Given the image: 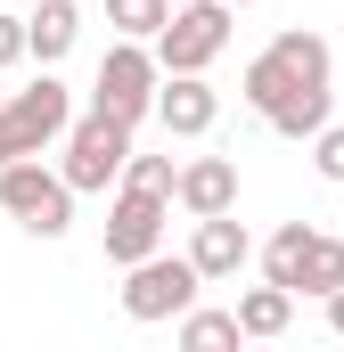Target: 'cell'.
<instances>
[{
	"mask_svg": "<svg viewBox=\"0 0 344 352\" xmlns=\"http://www.w3.org/2000/svg\"><path fill=\"white\" fill-rule=\"evenodd\" d=\"M238 98L255 107L279 140H312V131L336 115V58H328V41L303 33V25L279 33L255 66H246V90H238Z\"/></svg>",
	"mask_w": 344,
	"mask_h": 352,
	"instance_id": "obj_1",
	"label": "cell"
},
{
	"mask_svg": "<svg viewBox=\"0 0 344 352\" xmlns=\"http://www.w3.org/2000/svg\"><path fill=\"white\" fill-rule=\"evenodd\" d=\"M0 213L17 230H33V238H66L74 230V188H66V173H50L41 156H8L0 164Z\"/></svg>",
	"mask_w": 344,
	"mask_h": 352,
	"instance_id": "obj_2",
	"label": "cell"
},
{
	"mask_svg": "<svg viewBox=\"0 0 344 352\" xmlns=\"http://www.w3.org/2000/svg\"><path fill=\"white\" fill-rule=\"evenodd\" d=\"M58 140H66V164H58V173H66L74 197H98V188L123 180V156H131V123H123V115L90 107V115H74Z\"/></svg>",
	"mask_w": 344,
	"mask_h": 352,
	"instance_id": "obj_3",
	"label": "cell"
},
{
	"mask_svg": "<svg viewBox=\"0 0 344 352\" xmlns=\"http://www.w3.org/2000/svg\"><path fill=\"white\" fill-rule=\"evenodd\" d=\"M197 263L189 254H140V263H123V320H140V328H164V320H180L189 303H197Z\"/></svg>",
	"mask_w": 344,
	"mask_h": 352,
	"instance_id": "obj_4",
	"label": "cell"
},
{
	"mask_svg": "<svg viewBox=\"0 0 344 352\" xmlns=\"http://www.w3.org/2000/svg\"><path fill=\"white\" fill-rule=\"evenodd\" d=\"M66 123H74V90L41 66V82H25L8 107H0V164H8V156H41Z\"/></svg>",
	"mask_w": 344,
	"mask_h": 352,
	"instance_id": "obj_5",
	"label": "cell"
},
{
	"mask_svg": "<svg viewBox=\"0 0 344 352\" xmlns=\"http://www.w3.org/2000/svg\"><path fill=\"white\" fill-rule=\"evenodd\" d=\"M230 16L238 8H222V0H189V8H172L164 25H156V66L164 74H205L222 50H230Z\"/></svg>",
	"mask_w": 344,
	"mask_h": 352,
	"instance_id": "obj_6",
	"label": "cell"
},
{
	"mask_svg": "<svg viewBox=\"0 0 344 352\" xmlns=\"http://www.w3.org/2000/svg\"><path fill=\"white\" fill-rule=\"evenodd\" d=\"M156 82H164V66H156V50L148 41H115L107 58H98V82H90V107H107V115H123L131 131L156 115Z\"/></svg>",
	"mask_w": 344,
	"mask_h": 352,
	"instance_id": "obj_7",
	"label": "cell"
},
{
	"mask_svg": "<svg viewBox=\"0 0 344 352\" xmlns=\"http://www.w3.org/2000/svg\"><path fill=\"white\" fill-rule=\"evenodd\" d=\"M164 221H172V197H148V188H115V205H107V263H140V254H156L164 246Z\"/></svg>",
	"mask_w": 344,
	"mask_h": 352,
	"instance_id": "obj_8",
	"label": "cell"
},
{
	"mask_svg": "<svg viewBox=\"0 0 344 352\" xmlns=\"http://www.w3.org/2000/svg\"><path fill=\"white\" fill-rule=\"evenodd\" d=\"M156 123H164L172 140H205L222 123V90L205 82V74H164L156 82Z\"/></svg>",
	"mask_w": 344,
	"mask_h": 352,
	"instance_id": "obj_9",
	"label": "cell"
},
{
	"mask_svg": "<svg viewBox=\"0 0 344 352\" xmlns=\"http://www.w3.org/2000/svg\"><path fill=\"white\" fill-rule=\"evenodd\" d=\"M189 263H197V278H205V287H213V278H238V270L255 263V238H246L238 205H230V213H205V221H197V238H189Z\"/></svg>",
	"mask_w": 344,
	"mask_h": 352,
	"instance_id": "obj_10",
	"label": "cell"
},
{
	"mask_svg": "<svg viewBox=\"0 0 344 352\" xmlns=\"http://www.w3.org/2000/svg\"><path fill=\"white\" fill-rule=\"evenodd\" d=\"M172 205H180L189 221L230 213V205H238V164H230V156H197V164H180V173H172Z\"/></svg>",
	"mask_w": 344,
	"mask_h": 352,
	"instance_id": "obj_11",
	"label": "cell"
},
{
	"mask_svg": "<svg viewBox=\"0 0 344 352\" xmlns=\"http://www.w3.org/2000/svg\"><path fill=\"white\" fill-rule=\"evenodd\" d=\"M74 41H83V8H74V0H33V16H25V58L58 66Z\"/></svg>",
	"mask_w": 344,
	"mask_h": 352,
	"instance_id": "obj_12",
	"label": "cell"
},
{
	"mask_svg": "<svg viewBox=\"0 0 344 352\" xmlns=\"http://www.w3.org/2000/svg\"><path fill=\"white\" fill-rule=\"evenodd\" d=\"M230 311H238V336H255V344H270V336H287V320H295V295L262 278V287H246V295H238Z\"/></svg>",
	"mask_w": 344,
	"mask_h": 352,
	"instance_id": "obj_13",
	"label": "cell"
},
{
	"mask_svg": "<svg viewBox=\"0 0 344 352\" xmlns=\"http://www.w3.org/2000/svg\"><path fill=\"white\" fill-rule=\"evenodd\" d=\"M303 254H312V221H287V230H270V246H262V278L295 295V278H303Z\"/></svg>",
	"mask_w": 344,
	"mask_h": 352,
	"instance_id": "obj_14",
	"label": "cell"
},
{
	"mask_svg": "<svg viewBox=\"0 0 344 352\" xmlns=\"http://www.w3.org/2000/svg\"><path fill=\"white\" fill-rule=\"evenodd\" d=\"M172 328H180V344H189V352H222V344H246V336H238V311H197V303H189V311H180Z\"/></svg>",
	"mask_w": 344,
	"mask_h": 352,
	"instance_id": "obj_15",
	"label": "cell"
},
{
	"mask_svg": "<svg viewBox=\"0 0 344 352\" xmlns=\"http://www.w3.org/2000/svg\"><path fill=\"white\" fill-rule=\"evenodd\" d=\"M328 287H344V238L312 230V254H303V278H295V295H328Z\"/></svg>",
	"mask_w": 344,
	"mask_h": 352,
	"instance_id": "obj_16",
	"label": "cell"
},
{
	"mask_svg": "<svg viewBox=\"0 0 344 352\" xmlns=\"http://www.w3.org/2000/svg\"><path fill=\"white\" fill-rule=\"evenodd\" d=\"M172 16V0H107V25L123 41H156V25Z\"/></svg>",
	"mask_w": 344,
	"mask_h": 352,
	"instance_id": "obj_17",
	"label": "cell"
},
{
	"mask_svg": "<svg viewBox=\"0 0 344 352\" xmlns=\"http://www.w3.org/2000/svg\"><path fill=\"white\" fill-rule=\"evenodd\" d=\"M115 188H148V197H172V156H140V148H131Z\"/></svg>",
	"mask_w": 344,
	"mask_h": 352,
	"instance_id": "obj_18",
	"label": "cell"
},
{
	"mask_svg": "<svg viewBox=\"0 0 344 352\" xmlns=\"http://www.w3.org/2000/svg\"><path fill=\"white\" fill-rule=\"evenodd\" d=\"M312 173H320V180H336V188H344V123H336V115H328V123L312 131Z\"/></svg>",
	"mask_w": 344,
	"mask_h": 352,
	"instance_id": "obj_19",
	"label": "cell"
},
{
	"mask_svg": "<svg viewBox=\"0 0 344 352\" xmlns=\"http://www.w3.org/2000/svg\"><path fill=\"white\" fill-rule=\"evenodd\" d=\"M17 58H25V16H8V8H0V74H8Z\"/></svg>",
	"mask_w": 344,
	"mask_h": 352,
	"instance_id": "obj_20",
	"label": "cell"
},
{
	"mask_svg": "<svg viewBox=\"0 0 344 352\" xmlns=\"http://www.w3.org/2000/svg\"><path fill=\"white\" fill-rule=\"evenodd\" d=\"M320 303H328V328H336V336H344V287H328Z\"/></svg>",
	"mask_w": 344,
	"mask_h": 352,
	"instance_id": "obj_21",
	"label": "cell"
},
{
	"mask_svg": "<svg viewBox=\"0 0 344 352\" xmlns=\"http://www.w3.org/2000/svg\"><path fill=\"white\" fill-rule=\"evenodd\" d=\"M222 8H255V0H222Z\"/></svg>",
	"mask_w": 344,
	"mask_h": 352,
	"instance_id": "obj_22",
	"label": "cell"
}]
</instances>
